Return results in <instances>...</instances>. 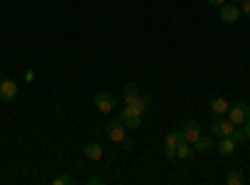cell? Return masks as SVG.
Wrapping results in <instances>:
<instances>
[{"instance_id": "6da1fadb", "label": "cell", "mask_w": 250, "mask_h": 185, "mask_svg": "<svg viewBox=\"0 0 250 185\" xmlns=\"http://www.w3.org/2000/svg\"><path fill=\"white\" fill-rule=\"evenodd\" d=\"M150 105H153V98L140 93V95H135L130 103H125L123 113H125V115H140V118H143V113H148V110H150Z\"/></svg>"}, {"instance_id": "7a4b0ae2", "label": "cell", "mask_w": 250, "mask_h": 185, "mask_svg": "<svg viewBox=\"0 0 250 185\" xmlns=\"http://www.w3.org/2000/svg\"><path fill=\"white\" fill-rule=\"evenodd\" d=\"M225 118L230 120L233 125H243L245 120H250V103L240 100V103H235V105H230L228 113H225Z\"/></svg>"}, {"instance_id": "3957f363", "label": "cell", "mask_w": 250, "mask_h": 185, "mask_svg": "<svg viewBox=\"0 0 250 185\" xmlns=\"http://www.w3.org/2000/svg\"><path fill=\"white\" fill-rule=\"evenodd\" d=\"M233 130H235V125H233V123L228 120L225 115H223V118H215V120H213V125H210V133L218 135V138H230Z\"/></svg>"}, {"instance_id": "277c9868", "label": "cell", "mask_w": 250, "mask_h": 185, "mask_svg": "<svg viewBox=\"0 0 250 185\" xmlns=\"http://www.w3.org/2000/svg\"><path fill=\"white\" fill-rule=\"evenodd\" d=\"M180 140H183V130H170L165 135V158L168 160H175V150L180 145Z\"/></svg>"}, {"instance_id": "5b68a950", "label": "cell", "mask_w": 250, "mask_h": 185, "mask_svg": "<svg viewBox=\"0 0 250 185\" xmlns=\"http://www.w3.org/2000/svg\"><path fill=\"white\" fill-rule=\"evenodd\" d=\"M15 98H18V83L10 78H0V100L13 103Z\"/></svg>"}, {"instance_id": "8992f818", "label": "cell", "mask_w": 250, "mask_h": 185, "mask_svg": "<svg viewBox=\"0 0 250 185\" xmlns=\"http://www.w3.org/2000/svg\"><path fill=\"white\" fill-rule=\"evenodd\" d=\"M203 135V130H200V123L198 120H188L185 125H183V140L185 143H190V145H195V140Z\"/></svg>"}, {"instance_id": "52a82bcc", "label": "cell", "mask_w": 250, "mask_h": 185, "mask_svg": "<svg viewBox=\"0 0 250 185\" xmlns=\"http://www.w3.org/2000/svg\"><path fill=\"white\" fill-rule=\"evenodd\" d=\"M240 15H243L240 5H235V3H223L220 5V20H223V23H235Z\"/></svg>"}, {"instance_id": "ba28073f", "label": "cell", "mask_w": 250, "mask_h": 185, "mask_svg": "<svg viewBox=\"0 0 250 185\" xmlns=\"http://www.w3.org/2000/svg\"><path fill=\"white\" fill-rule=\"evenodd\" d=\"M108 138H110L113 143H123V140H125V123H123L120 118H115V120L108 123Z\"/></svg>"}, {"instance_id": "9c48e42d", "label": "cell", "mask_w": 250, "mask_h": 185, "mask_svg": "<svg viewBox=\"0 0 250 185\" xmlns=\"http://www.w3.org/2000/svg\"><path fill=\"white\" fill-rule=\"evenodd\" d=\"M95 108H98L100 113H113V110H115V95H110V93H98V95H95Z\"/></svg>"}, {"instance_id": "30bf717a", "label": "cell", "mask_w": 250, "mask_h": 185, "mask_svg": "<svg viewBox=\"0 0 250 185\" xmlns=\"http://www.w3.org/2000/svg\"><path fill=\"white\" fill-rule=\"evenodd\" d=\"M228 108H230V103H228L225 98H213L210 105H208V110H210L215 118H223V115L228 113Z\"/></svg>"}, {"instance_id": "8fae6325", "label": "cell", "mask_w": 250, "mask_h": 185, "mask_svg": "<svg viewBox=\"0 0 250 185\" xmlns=\"http://www.w3.org/2000/svg\"><path fill=\"white\" fill-rule=\"evenodd\" d=\"M195 153H200V155H205V153H210V150H215V143H213V138L210 135H200L198 140H195V148H193Z\"/></svg>"}, {"instance_id": "7c38bea8", "label": "cell", "mask_w": 250, "mask_h": 185, "mask_svg": "<svg viewBox=\"0 0 250 185\" xmlns=\"http://www.w3.org/2000/svg\"><path fill=\"white\" fill-rule=\"evenodd\" d=\"M235 140L233 138H220V143H218V145H215V150L223 155V158H230L233 153H235Z\"/></svg>"}, {"instance_id": "4fadbf2b", "label": "cell", "mask_w": 250, "mask_h": 185, "mask_svg": "<svg viewBox=\"0 0 250 185\" xmlns=\"http://www.w3.org/2000/svg\"><path fill=\"white\" fill-rule=\"evenodd\" d=\"M175 158L178 160H193L195 158V150L190 148V143H185V140H180V145H178V150H175Z\"/></svg>"}, {"instance_id": "5bb4252c", "label": "cell", "mask_w": 250, "mask_h": 185, "mask_svg": "<svg viewBox=\"0 0 250 185\" xmlns=\"http://www.w3.org/2000/svg\"><path fill=\"white\" fill-rule=\"evenodd\" d=\"M83 155H85L88 160H100V158H103V148L98 145V143H85V148H83Z\"/></svg>"}, {"instance_id": "9a60e30c", "label": "cell", "mask_w": 250, "mask_h": 185, "mask_svg": "<svg viewBox=\"0 0 250 185\" xmlns=\"http://www.w3.org/2000/svg\"><path fill=\"white\" fill-rule=\"evenodd\" d=\"M118 118L125 123V128H133V130H135V128H140V123H143V118H140V115H125V113H120Z\"/></svg>"}, {"instance_id": "2e32d148", "label": "cell", "mask_w": 250, "mask_h": 185, "mask_svg": "<svg viewBox=\"0 0 250 185\" xmlns=\"http://www.w3.org/2000/svg\"><path fill=\"white\" fill-rule=\"evenodd\" d=\"M135 95H140V88L135 83H128V85H125V90H123V103H130Z\"/></svg>"}, {"instance_id": "e0dca14e", "label": "cell", "mask_w": 250, "mask_h": 185, "mask_svg": "<svg viewBox=\"0 0 250 185\" xmlns=\"http://www.w3.org/2000/svg\"><path fill=\"white\" fill-rule=\"evenodd\" d=\"M225 183H228V185H243V183H245V175H243L240 170H230V173L225 175Z\"/></svg>"}, {"instance_id": "ac0fdd59", "label": "cell", "mask_w": 250, "mask_h": 185, "mask_svg": "<svg viewBox=\"0 0 250 185\" xmlns=\"http://www.w3.org/2000/svg\"><path fill=\"white\" fill-rule=\"evenodd\" d=\"M230 138L235 140V145H243V143L248 140V138H245V130H243V128H238V125H235V130H233V135H230Z\"/></svg>"}, {"instance_id": "d6986e66", "label": "cell", "mask_w": 250, "mask_h": 185, "mask_svg": "<svg viewBox=\"0 0 250 185\" xmlns=\"http://www.w3.org/2000/svg\"><path fill=\"white\" fill-rule=\"evenodd\" d=\"M53 183H55V185H70V183H73V178L65 173V175H58V178H53Z\"/></svg>"}, {"instance_id": "ffe728a7", "label": "cell", "mask_w": 250, "mask_h": 185, "mask_svg": "<svg viewBox=\"0 0 250 185\" xmlns=\"http://www.w3.org/2000/svg\"><path fill=\"white\" fill-rule=\"evenodd\" d=\"M240 13H245V18H250V0H243L240 3Z\"/></svg>"}, {"instance_id": "44dd1931", "label": "cell", "mask_w": 250, "mask_h": 185, "mask_svg": "<svg viewBox=\"0 0 250 185\" xmlns=\"http://www.w3.org/2000/svg\"><path fill=\"white\" fill-rule=\"evenodd\" d=\"M123 145H125V148H133L135 143H133V138H128V135H125V140H123Z\"/></svg>"}, {"instance_id": "7402d4cb", "label": "cell", "mask_w": 250, "mask_h": 185, "mask_svg": "<svg viewBox=\"0 0 250 185\" xmlns=\"http://www.w3.org/2000/svg\"><path fill=\"white\" fill-rule=\"evenodd\" d=\"M243 125H245V128H243V130H245V138L250 140V120H245V123H243Z\"/></svg>"}, {"instance_id": "603a6c76", "label": "cell", "mask_w": 250, "mask_h": 185, "mask_svg": "<svg viewBox=\"0 0 250 185\" xmlns=\"http://www.w3.org/2000/svg\"><path fill=\"white\" fill-rule=\"evenodd\" d=\"M208 3H210V5H215V8H220V5L225 3V0H208Z\"/></svg>"}, {"instance_id": "cb8c5ba5", "label": "cell", "mask_w": 250, "mask_h": 185, "mask_svg": "<svg viewBox=\"0 0 250 185\" xmlns=\"http://www.w3.org/2000/svg\"><path fill=\"white\" fill-rule=\"evenodd\" d=\"M88 183H90V185H100V183H103V178H90Z\"/></svg>"}, {"instance_id": "d4e9b609", "label": "cell", "mask_w": 250, "mask_h": 185, "mask_svg": "<svg viewBox=\"0 0 250 185\" xmlns=\"http://www.w3.org/2000/svg\"><path fill=\"white\" fill-rule=\"evenodd\" d=\"M230 3H235V5H240V3H243V0H230Z\"/></svg>"}, {"instance_id": "484cf974", "label": "cell", "mask_w": 250, "mask_h": 185, "mask_svg": "<svg viewBox=\"0 0 250 185\" xmlns=\"http://www.w3.org/2000/svg\"><path fill=\"white\" fill-rule=\"evenodd\" d=\"M248 103H250V100H248Z\"/></svg>"}]
</instances>
